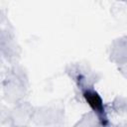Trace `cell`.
<instances>
[{
  "label": "cell",
  "mask_w": 127,
  "mask_h": 127,
  "mask_svg": "<svg viewBox=\"0 0 127 127\" xmlns=\"http://www.w3.org/2000/svg\"><path fill=\"white\" fill-rule=\"evenodd\" d=\"M84 97L86 102L89 104V106L94 110H101L102 109V101L99 95L92 91H87L84 93Z\"/></svg>",
  "instance_id": "1"
}]
</instances>
